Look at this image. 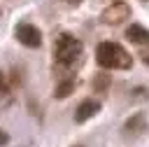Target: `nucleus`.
<instances>
[{"label": "nucleus", "mask_w": 149, "mask_h": 147, "mask_svg": "<svg viewBox=\"0 0 149 147\" xmlns=\"http://www.w3.org/2000/svg\"><path fill=\"white\" fill-rule=\"evenodd\" d=\"M81 51H84V44L70 33H61L54 40V61L63 70H72L74 65H79L81 63Z\"/></svg>", "instance_id": "obj_1"}, {"label": "nucleus", "mask_w": 149, "mask_h": 147, "mask_svg": "<svg viewBox=\"0 0 149 147\" xmlns=\"http://www.w3.org/2000/svg\"><path fill=\"white\" fill-rule=\"evenodd\" d=\"M95 61L100 68H107V70H128L133 65L130 54L119 42H100L95 49Z\"/></svg>", "instance_id": "obj_2"}, {"label": "nucleus", "mask_w": 149, "mask_h": 147, "mask_svg": "<svg viewBox=\"0 0 149 147\" xmlns=\"http://www.w3.org/2000/svg\"><path fill=\"white\" fill-rule=\"evenodd\" d=\"M130 16V7H128V2H123V0H116V2H112V5H107L105 9H102V23H107V26H119L121 21H126Z\"/></svg>", "instance_id": "obj_3"}, {"label": "nucleus", "mask_w": 149, "mask_h": 147, "mask_svg": "<svg viewBox=\"0 0 149 147\" xmlns=\"http://www.w3.org/2000/svg\"><path fill=\"white\" fill-rule=\"evenodd\" d=\"M14 35H16V40H19L23 47H30V49H35V47L42 44V33H40V28L33 26V23H19L16 30H14Z\"/></svg>", "instance_id": "obj_4"}, {"label": "nucleus", "mask_w": 149, "mask_h": 147, "mask_svg": "<svg viewBox=\"0 0 149 147\" xmlns=\"http://www.w3.org/2000/svg\"><path fill=\"white\" fill-rule=\"evenodd\" d=\"M98 112H100V103L93 100V98H86V100H81V103L77 105V110H74V121H77V124H84V121H88L91 117H95Z\"/></svg>", "instance_id": "obj_5"}, {"label": "nucleus", "mask_w": 149, "mask_h": 147, "mask_svg": "<svg viewBox=\"0 0 149 147\" xmlns=\"http://www.w3.org/2000/svg\"><path fill=\"white\" fill-rule=\"evenodd\" d=\"M126 37L135 44H149V30L140 23H130L128 30H126Z\"/></svg>", "instance_id": "obj_6"}, {"label": "nucleus", "mask_w": 149, "mask_h": 147, "mask_svg": "<svg viewBox=\"0 0 149 147\" xmlns=\"http://www.w3.org/2000/svg\"><path fill=\"white\" fill-rule=\"evenodd\" d=\"M126 131L133 133V135H142V133L147 131V119H144V114H135V117H130V119L126 121Z\"/></svg>", "instance_id": "obj_7"}, {"label": "nucleus", "mask_w": 149, "mask_h": 147, "mask_svg": "<svg viewBox=\"0 0 149 147\" xmlns=\"http://www.w3.org/2000/svg\"><path fill=\"white\" fill-rule=\"evenodd\" d=\"M72 91H74V79H72V77H68V79H61V82L56 84L54 96H56V98H68Z\"/></svg>", "instance_id": "obj_8"}, {"label": "nucleus", "mask_w": 149, "mask_h": 147, "mask_svg": "<svg viewBox=\"0 0 149 147\" xmlns=\"http://www.w3.org/2000/svg\"><path fill=\"white\" fill-rule=\"evenodd\" d=\"M0 93H7V82H5V75L0 72Z\"/></svg>", "instance_id": "obj_9"}, {"label": "nucleus", "mask_w": 149, "mask_h": 147, "mask_svg": "<svg viewBox=\"0 0 149 147\" xmlns=\"http://www.w3.org/2000/svg\"><path fill=\"white\" fill-rule=\"evenodd\" d=\"M7 142H9V135H7V133L0 128V145H7Z\"/></svg>", "instance_id": "obj_10"}, {"label": "nucleus", "mask_w": 149, "mask_h": 147, "mask_svg": "<svg viewBox=\"0 0 149 147\" xmlns=\"http://www.w3.org/2000/svg\"><path fill=\"white\" fill-rule=\"evenodd\" d=\"M142 63H144V65H149V51H147V54H142Z\"/></svg>", "instance_id": "obj_11"}, {"label": "nucleus", "mask_w": 149, "mask_h": 147, "mask_svg": "<svg viewBox=\"0 0 149 147\" xmlns=\"http://www.w3.org/2000/svg\"><path fill=\"white\" fill-rule=\"evenodd\" d=\"M65 2H70V5H79L81 0H65Z\"/></svg>", "instance_id": "obj_12"}]
</instances>
